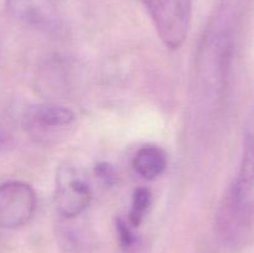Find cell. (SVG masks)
<instances>
[{
    "mask_svg": "<svg viewBox=\"0 0 254 253\" xmlns=\"http://www.w3.org/2000/svg\"><path fill=\"white\" fill-rule=\"evenodd\" d=\"M168 158L165 151L155 145L143 146L133 159V168L138 175L146 180H154L165 171Z\"/></svg>",
    "mask_w": 254,
    "mask_h": 253,
    "instance_id": "obj_8",
    "label": "cell"
},
{
    "mask_svg": "<svg viewBox=\"0 0 254 253\" xmlns=\"http://www.w3.org/2000/svg\"><path fill=\"white\" fill-rule=\"evenodd\" d=\"M36 210V193L24 181L0 184V228H17L29 222Z\"/></svg>",
    "mask_w": 254,
    "mask_h": 253,
    "instance_id": "obj_4",
    "label": "cell"
},
{
    "mask_svg": "<svg viewBox=\"0 0 254 253\" xmlns=\"http://www.w3.org/2000/svg\"><path fill=\"white\" fill-rule=\"evenodd\" d=\"M156 32L168 49L185 42L192 17V0H143Z\"/></svg>",
    "mask_w": 254,
    "mask_h": 253,
    "instance_id": "obj_2",
    "label": "cell"
},
{
    "mask_svg": "<svg viewBox=\"0 0 254 253\" xmlns=\"http://www.w3.org/2000/svg\"><path fill=\"white\" fill-rule=\"evenodd\" d=\"M248 0H220L205 30L196 57L197 92L217 109L227 93L236 39Z\"/></svg>",
    "mask_w": 254,
    "mask_h": 253,
    "instance_id": "obj_1",
    "label": "cell"
},
{
    "mask_svg": "<svg viewBox=\"0 0 254 253\" xmlns=\"http://www.w3.org/2000/svg\"><path fill=\"white\" fill-rule=\"evenodd\" d=\"M96 174L99 176V179L103 180L106 184H112L116 180L114 169L107 163H99L98 165H96Z\"/></svg>",
    "mask_w": 254,
    "mask_h": 253,
    "instance_id": "obj_11",
    "label": "cell"
},
{
    "mask_svg": "<svg viewBox=\"0 0 254 253\" xmlns=\"http://www.w3.org/2000/svg\"><path fill=\"white\" fill-rule=\"evenodd\" d=\"M7 141H9V135H7V133L5 131V129L0 126V150L6 145Z\"/></svg>",
    "mask_w": 254,
    "mask_h": 253,
    "instance_id": "obj_12",
    "label": "cell"
},
{
    "mask_svg": "<svg viewBox=\"0 0 254 253\" xmlns=\"http://www.w3.org/2000/svg\"><path fill=\"white\" fill-rule=\"evenodd\" d=\"M92 198L88 181L78 169L71 165L61 166L56 175L55 205L60 215L73 218L81 215Z\"/></svg>",
    "mask_w": 254,
    "mask_h": 253,
    "instance_id": "obj_3",
    "label": "cell"
},
{
    "mask_svg": "<svg viewBox=\"0 0 254 253\" xmlns=\"http://www.w3.org/2000/svg\"><path fill=\"white\" fill-rule=\"evenodd\" d=\"M117 231H118L121 245L124 248H129L134 245L135 236H134L133 231H131V226L129 225V222H127L123 218H118L117 220Z\"/></svg>",
    "mask_w": 254,
    "mask_h": 253,
    "instance_id": "obj_10",
    "label": "cell"
},
{
    "mask_svg": "<svg viewBox=\"0 0 254 253\" xmlns=\"http://www.w3.org/2000/svg\"><path fill=\"white\" fill-rule=\"evenodd\" d=\"M254 189V113L250 117L245 128L242 155L237 174L231 183L222 201L238 207H253L252 192Z\"/></svg>",
    "mask_w": 254,
    "mask_h": 253,
    "instance_id": "obj_5",
    "label": "cell"
},
{
    "mask_svg": "<svg viewBox=\"0 0 254 253\" xmlns=\"http://www.w3.org/2000/svg\"><path fill=\"white\" fill-rule=\"evenodd\" d=\"M5 6L12 19L39 31L54 32L62 25L57 0H5Z\"/></svg>",
    "mask_w": 254,
    "mask_h": 253,
    "instance_id": "obj_6",
    "label": "cell"
},
{
    "mask_svg": "<svg viewBox=\"0 0 254 253\" xmlns=\"http://www.w3.org/2000/svg\"><path fill=\"white\" fill-rule=\"evenodd\" d=\"M74 122V113L64 106L54 103L35 104L22 116V126L32 136H47Z\"/></svg>",
    "mask_w": 254,
    "mask_h": 253,
    "instance_id": "obj_7",
    "label": "cell"
},
{
    "mask_svg": "<svg viewBox=\"0 0 254 253\" xmlns=\"http://www.w3.org/2000/svg\"><path fill=\"white\" fill-rule=\"evenodd\" d=\"M151 200L153 197H151V192L149 189L139 188L134 191L128 218V222L131 227H138L143 222L144 217L151 206Z\"/></svg>",
    "mask_w": 254,
    "mask_h": 253,
    "instance_id": "obj_9",
    "label": "cell"
}]
</instances>
